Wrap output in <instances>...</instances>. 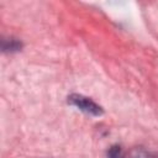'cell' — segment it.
Wrapping results in <instances>:
<instances>
[{
  "label": "cell",
  "instance_id": "cell-1",
  "mask_svg": "<svg viewBox=\"0 0 158 158\" xmlns=\"http://www.w3.org/2000/svg\"><path fill=\"white\" fill-rule=\"evenodd\" d=\"M68 104L75 106L84 114H88L91 116H101L104 114V110L100 105H98L90 98H86L80 94H70L68 96Z\"/></svg>",
  "mask_w": 158,
  "mask_h": 158
},
{
  "label": "cell",
  "instance_id": "cell-2",
  "mask_svg": "<svg viewBox=\"0 0 158 158\" xmlns=\"http://www.w3.org/2000/svg\"><path fill=\"white\" fill-rule=\"evenodd\" d=\"M22 43L16 38H4L1 41V49L2 52H16L20 51Z\"/></svg>",
  "mask_w": 158,
  "mask_h": 158
},
{
  "label": "cell",
  "instance_id": "cell-3",
  "mask_svg": "<svg viewBox=\"0 0 158 158\" xmlns=\"http://www.w3.org/2000/svg\"><path fill=\"white\" fill-rule=\"evenodd\" d=\"M106 158H125V154H123V151H122V148L120 146L114 144V146H111L109 148Z\"/></svg>",
  "mask_w": 158,
  "mask_h": 158
},
{
  "label": "cell",
  "instance_id": "cell-4",
  "mask_svg": "<svg viewBox=\"0 0 158 158\" xmlns=\"http://www.w3.org/2000/svg\"><path fill=\"white\" fill-rule=\"evenodd\" d=\"M131 158H149V154L142 149H135L131 153Z\"/></svg>",
  "mask_w": 158,
  "mask_h": 158
}]
</instances>
